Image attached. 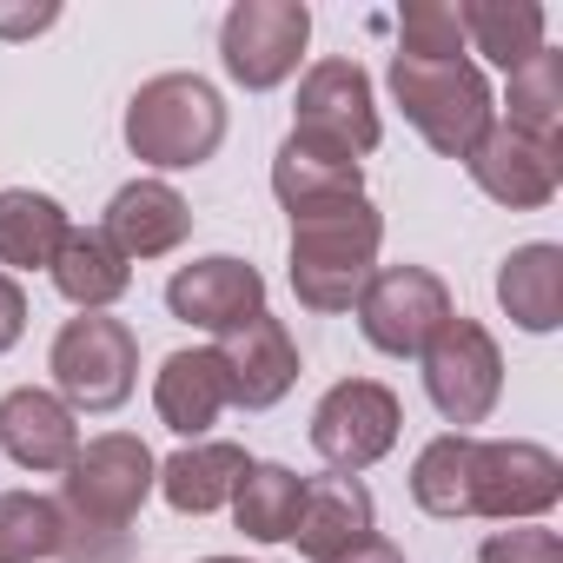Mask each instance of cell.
<instances>
[{"label": "cell", "mask_w": 563, "mask_h": 563, "mask_svg": "<svg viewBox=\"0 0 563 563\" xmlns=\"http://www.w3.org/2000/svg\"><path fill=\"white\" fill-rule=\"evenodd\" d=\"M159 464L140 438L107 431L93 444H80V457L67 464L60 484V517H67V550L80 563H113L126 550V530L140 517V504L153 497Z\"/></svg>", "instance_id": "6da1fadb"}, {"label": "cell", "mask_w": 563, "mask_h": 563, "mask_svg": "<svg viewBox=\"0 0 563 563\" xmlns=\"http://www.w3.org/2000/svg\"><path fill=\"white\" fill-rule=\"evenodd\" d=\"M385 219L372 199H339L325 212L292 219V292L312 312H352L365 278L378 272Z\"/></svg>", "instance_id": "7a4b0ae2"}, {"label": "cell", "mask_w": 563, "mask_h": 563, "mask_svg": "<svg viewBox=\"0 0 563 563\" xmlns=\"http://www.w3.org/2000/svg\"><path fill=\"white\" fill-rule=\"evenodd\" d=\"M225 140V100L212 80L199 74H159L126 100V146L133 159L179 173V166H206Z\"/></svg>", "instance_id": "3957f363"}, {"label": "cell", "mask_w": 563, "mask_h": 563, "mask_svg": "<svg viewBox=\"0 0 563 563\" xmlns=\"http://www.w3.org/2000/svg\"><path fill=\"white\" fill-rule=\"evenodd\" d=\"M391 93L405 107V120L424 133L431 153L444 159H471V146L497 126V100L490 80L471 60H391Z\"/></svg>", "instance_id": "277c9868"}, {"label": "cell", "mask_w": 563, "mask_h": 563, "mask_svg": "<svg viewBox=\"0 0 563 563\" xmlns=\"http://www.w3.org/2000/svg\"><path fill=\"white\" fill-rule=\"evenodd\" d=\"M47 372H54L67 411H120L133 398V378H140V339L126 319L80 312L54 332Z\"/></svg>", "instance_id": "5b68a950"}, {"label": "cell", "mask_w": 563, "mask_h": 563, "mask_svg": "<svg viewBox=\"0 0 563 563\" xmlns=\"http://www.w3.org/2000/svg\"><path fill=\"white\" fill-rule=\"evenodd\" d=\"M418 358H424V391H431L444 424L464 431V424H484L497 411V398H504V352H497V339L477 319L451 312L444 332Z\"/></svg>", "instance_id": "8992f818"}, {"label": "cell", "mask_w": 563, "mask_h": 563, "mask_svg": "<svg viewBox=\"0 0 563 563\" xmlns=\"http://www.w3.org/2000/svg\"><path fill=\"white\" fill-rule=\"evenodd\" d=\"M358 332L385 352V358H418L444 319H451V292H444V278L424 272V265H385L365 278V292H358Z\"/></svg>", "instance_id": "52a82bcc"}, {"label": "cell", "mask_w": 563, "mask_h": 563, "mask_svg": "<svg viewBox=\"0 0 563 563\" xmlns=\"http://www.w3.org/2000/svg\"><path fill=\"white\" fill-rule=\"evenodd\" d=\"M312 41L306 0H239L219 27V60L245 93H265L286 74H299V54Z\"/></svg>", "instance_id": "ba28073f"}, {"label": "cell", "mask_w": 563, "mask_h": 563, "mask_svg": "<svg viewBox=\"0 0 563 563\" xmlns=\"http://www.w3.org/2000/svg\"><path fill=\"white\" fill-rule=\"evenodd\" d=\"M292 140L339 153V159H365L378 146V100L358 60H319L299 80V126Z\"/></svg>", "instance_id": "9c48e42d"}, {"label": "cell", "mask_w": 563, "mask_h": 563, "mask_svg": "<svg viewBox=\"0 0 563 563\" xmlns=\"http://www.w3.org/2000/svg\"><path fill=\"white\" fill-rule=\"evenodd\" d=\"M398 424H405V411H398V398L378 378H345L312 411V451L339 477H358V471H372L398 444Z\"/></svg>", "instance_id": "30bf717a"}, {"label": "cell", "mask_w": 563, "mask_h": 563, "mask_svg": "<svg viewBox=\"0 0 563 563\" xmlns=\"http://www.w3.org/2000/svg\"><path fill=\"white\" fill-rule=\"evenodd\" d=\"M563 497V464L530 438L477 444L471 457V517H543Z\"/></svg>", "instance_id": "8fae6325"}, {"label": "cell", "mask_w": 563, "mask_h": 563, "mask_svg": "<svg viewBox=\"0 0 563 563\" xmlns=\"http://www.w3.org/2000/svg\"><path fill=\"white\" fill-rule=\"evenodd\" d=\"M166 312L186 319V325H199V332H219L225 339L232 325H245V319L265 312V278H258V265L225 258V252L192 258V265H179L166 278Z\"/></svg>", "instance_id": "7c38bea8"}, {"label": "cell", "mask_w": 563, "mask_h": 563, "mask_svg": "<svg viewBox=\"0 0 563 563\" xmlns=\"http://www.w3.org/2000/svg\"><path fill=\"white\" fill-rule=\"evenodd\" d=\"M212 358L225 372V405H245V411H265V405H278L299 385V345H292V332L278 325L272 312L232 325L212 345Z\"/></svg>", "instance_id": "4fadbf2b"}, {"label": "cell", "mask_w": 563, "mask_h": 563, "mask_svg": "<svg viewBox=\"0 0 563 563\" xmlns=\"http://www.w3.org/2000/svg\"><path fill=\"white\" fill-rule=\"evenodd\" d=\"M471 179L497 199V206H510V212H537V206H550L556 199V179H563V146H550V140H530V133H517V126H490L477 146H471Z\"/></svg>", "instance_id": "5bb4252c"}, {"label": "cell", "mask_w": 563, "mask_h": 563, "mask_svg": "<svg viewBox=\"0 0 563 563\" xmlns=\"http://www.w3.org/2000/svg\"><path fill=\"white\" fill-rule=\"evenodd\" d=\"M0 444H8V457L21 471H67L80 457V424L60 405V391L21 385L0 398Z\"/></svg>", "instance_id": "9a60e30c"}, {"label": "cell", "mask_w": 563, "mask_h": 563, "mask_svg": "<svg viewBox=\"0 0 563 563\" xmlns=\"http://www.w3.org/2000/svg\"><path fill=\"white\" fill-rule=\"evenodd\" d=\"M100 232L120 245L126 265H133V258H166V252L186 245V232H192V206H186L166 179H133V186L113 192Z\"/></svg>", "instance_id": "2e32d148"}, {"label": "cell", "mask_w": 563, "mask_h": 563, "mask_svg": "<svg viewBox=\"0 0 563 563\" xmlns=\"http://www.w3.org/2000/svg\"><path fill=\"white\" fill-rule=\"evenodd\" d=\"M378 530V510H372V490L358 477H312L306 484V504H299V523H292V543L312 556V563H339L345 550H358L365 537Z\"/></svg>", "instance_id": "e0dca14e"}, {"label": "cell", "mask_w": 563, "mask_h": 563, "mask_svg": "<svg viewBox=\"0 0 563 563\" xmlns=\"http://www.w3.org/2000/svg\"><path fill=\"white\" fill-rule=\"evenodd\" d=\"M272 192H278V206H286L292 219H306V212H325L339 199H365V173H358V159L319 153V146L286 133V146H278V159H272Z\"/></svg>", "instance_id": "ac0fdd59"}, {"label": "cell", "mask_w": 563, "mask_h": 563, "mask_svg": "<svg viewBox=\"0 0 563 563\" xmlns=\"http://www.w3.org/2000/svg\"><path fill=\"white\" fill-rule=\"evenodd\" d=\"M245 451L239 444H219V438H192L186 451H173L159 464V497L179 510V517H206L219 504H232L239 477H245Z\"/></svg>", "instance_id": "d6986e66"}, {"label": "cell", "mask_w": 563, "mask_h": 563, "mask_svg": "<svg viewBox=\"0 0 563 563\" xmlns=\"http://www.w3.org/2000/svg\"><path fill=\"white\" fill-rule=\"evenodd\" d=\"M497 306L523 332H556L563 325V245H550V239L517 245L497 265Z\"/></svg>", "instance_id": "ffe728a7"}, {"label": "cell", "mask_w": 563, "mask_h": 563, "mask_svg": "<svg viewBox=\"0 0 563 563\" xmlns=\"http://www.w3.org/2000/svg\"><path fill=\"white\" fill-rule=\"evenodd\" d=\"M54 286H60V299H74L80 312H107L126 286H133V265L120 258V245L107 239V232H93V225H67V239H60V252H54Z\"/></svg>", "instance_id": "44dd1931"}, {"label": "cell", "mask_w": 563, "mask_h": 563, "mask_svg": "<svg viewBox=\"0 0 563 563\" xmlns=\"http://www.w3.org/2000/svg\"><path fill=\"white\" fill-rule=\"evenodd\" d=\"M153 405H159V424L179 431V438H206L225 411V372L212 352H173L153 378Z\"/></svg>", "instance_id": "7402d4cb"}, {"label": "cell", "mask_w": 563, "mask_h": 563, "mask_svg": "<svg viewBox=\"0 0 563 563\" xmlns=\"http://www.w3.org/2000/svg\"><path fill=\"white\" fill-rule=\"evenodd\" d=\"M60 239H67L60 199H47L34 186H8V192H0V265H14V272L54 265Z\"/></svg>", "instance_id": "603a6c76"}, {"label": "cell", "mask_w": 563, "mask_h": 563, "mask_svg": "<svg viewBox=\"0 0 563 563\" xmlns=\"http://www.w3.org/2000/svg\"><path fill=\"white\" fill-rule=\"evenodd\" d=\"M306 504V477L286 464H245L239 490H232V517L252 543H286Z\"/></svg>", "instance_id": "cb8c5ba5"}, {"label": "cell", "mask_w": 563, "mask_h": 563, "mask_svg": "<svg viewBox=\"0 0 563 563\" xmlns=\"http://www.w3.org/2000/svg\"><path fill=\"white\" fill-rule=\"evenodd\" d=\"M457 21L477 41V54H490L504 74H517L530 54H543V8L537 0H471V8H457Z\"/></svg>", "instance_id": "d4e9b609"}, {"label": "cell", "mask_w": 563, "mask_h": 563, "mask_svg": "<svg viewBox=\"0 0 563 563\" xmlns=\"http://www.w3.org/2000/svg\"><path fill=\"white\" fill-rule=\"evenodd\" d=\"M471 457H477V438L471 431H444L418 451L411 464V497L418 510L431 517H471Z\"/></svg>", "instance_id": "484cf974"}, {"label": "cell", "mask_w": 563, "mask_h": 563, "mask_svg": "<svg viewBox=\"0 0 563 563\" xmlns=\"http://www.w3.org/2000/svg\"><path fill=\"white\" fill-rule=\"evenodd\" d=\"M60 550H67L60 497H41V490H8L0 497V563H47Z\"/></svg>", "instance_id": "4316f807"}, {"label": "cell", "mask_w": 563, "mask_h": 563, "mask_svg": "<svg viewBox=\"0 0 563 563\" xmlns=\"http://www.w3.org/2000/svg\"><path fill=\"white\" fill-rule=\"evenodd\" d=\"M504 126L563 146V54L543 47V54H530V60L510 74V120H504Z\"/></svg>", "instance_id": "83f0119b"}, {"label": "cell", "mask_w": 563, "mask_h": 563, "mask_svg": "<svg viewBox=\"0 0 563 563\" xmlns=\"http://www.w3.org/2000/svg\"><path fill=\"white\" fill-rule=\"evenodd\" d=\"M398 34H405V60H464V21L451 0H405L398 14Z\"/></svg>", "instance_id": "f1b7e54d"}, {"label": "cell", "mask_w": 563, "mask_h": 563, "mask_svg": "<svg viewBox=\"0 0 563 563\" xmlns=\"http://www.w3.org/2000/svg\"><path fill=\"white\" fill-rule=\"evenodd\" d=\"M477 563H563V543H556V530H543V523H530V530H497V537H484Z\"/></svg>", "instance_id": "f546056e"}, {"label": "cell", "mask_w": 563, "mask_h": 563, "mask_svg": "<svg viewBox=\"0 0 563 563\" xmlns=\"http://www.w3.org/2000/svg\"><path fill=\"white\" fill-rule=\"evenodd\" d=\"M21 332H27V299H21L14 278L0 272V352H14V345H21Z\"/></svg>", "instance_id": "4dcf8cb0"}, {"label": "cell", "mask_w": 563, "mask_h": 563, "mask_svg": "<svg viewBox=\"0 0 563 563\" xmlns=\"http://www.w3.org/2000/svg\"><path fill=\"white\" fill-rule=\"evenodd\" d=\"M54 21H60V8H0V41H27Z\"/></svg>", "instance_id": "1f68e13d"}, {"label": "cell", "mask_w": 563, "mask_h": 563, "mask_svg": "<svg viewBox=\"0 0 563 563\" xmlns=\"http://www.w3.org/2000/svg\"><path fill=\"white\" fill-rule=\"evenodd\" d=\"M339 563H405V550H398L391 537H378V530H372V537H365L358 550H345Z\"/></svg>", "instance_id": "d6a6232c"}, {"label": "cell", "mask_w": 563, "mask_h": 563, "mask_svg": "<svg viewBox=\"0 0 563 563\" xmlns=\"http://www.w3.org/2000/svg\"><path fill=\"white\" fill-rule=\"evenodd\" d=\"M199 563H245V556H199Z\"/></svg>", "instance_id": "836d02e7"}]
</instances>
